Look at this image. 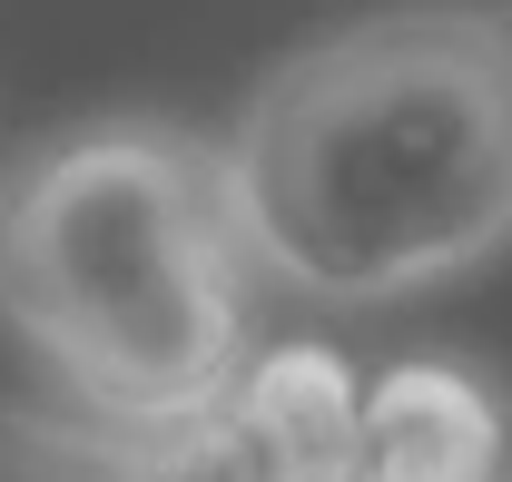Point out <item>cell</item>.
I'll return each instance as SVG.
<instances>
[{
  "mask_svg": "<svg viewBox=\"0 0 512 482\" xmlns=\"http://www.w3.org/2000/svg\"><path fill=\"white\" fill-rule=\"evenodd\" d=\"M266 286L394 305L512 246V30L375 10L276 69L217 138Z\"/></svg>",
  "mask_w": 512,
  "mask_h": 482,
  "instance_id": "obj_1",
  "label": "cell"
},
{
  "mask_svg": "<svg viewBox=\"0 0 512 482\" xmlns=\"http://www.w3.org/2000/svg\"><path fill=\"white\" fill-rule=\"evenodd\" d=\"M256 266L227 148L158 119L50 138L0 187V315L109 433L178 443L256 355Z\"/></svg>",
  "mask_w": 512,
  "mask_h": 482,
  "instance_id": "obj_2",
  "label": "cell"
},
{
  "mask_svg": "<svg viewBox=\"0 0 512 482\" xmlns=\"http://www.w3.org/2000/svg\"><path fill=\"white\" fill-rule=\"evenodd\" d=\"M345 482H512V414L503 394L444 355L375 364L355 394Z\"/></svg>",
  "mask_w": 512,
  "mask_h": 482,
  "instance_id": "obj_3",
  "label": "cell"
},
{
  "mask_svg": "<svg viewBox=\"0 0 512 482\" xmlns=\"http://www.w3.org/2000/svg\"><path fill=\"white\" fill-rule=\"evenodd\" d=\"M365 374L325 345H266L227 384V404L197 423L217 482H345Z\"/></svg>",
  "mask_w": 512,
  "mask_h": 482,
  "instance_id": "obj_4",
  "label": "cell"
},
{
  "mask_svg": "<svg viewBox=\"0 0 512 482\" xmlns=\"http://www.w3.org/2000/svg\"><path fill=\"white\" fill-rule=\"evenodd\" d=\"M148 433H109V423H60V414H20L0 404V482H158Z\"/></svg>",
  "mask_w": 512,
  "mask_h": 482,
  "instance_id": "obj_5",
  "label": "cell"
}]
</instances>
